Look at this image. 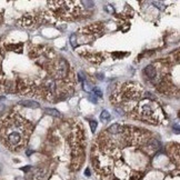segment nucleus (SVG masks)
Masks as SVG:
<instances>
[{"label": "nucleus", "mask_w": 180, "mask_h": 180, "mask_svg": "<svg viewBox=\"0 0 180 180\" xmlns=\"http://www.w3.org/2000/svg\"><path fill=\"white\" fill-rule=\"evenodd\" d=\"M34 131V125L18 112H11L0 120V139L11 151L25 148Z\"/></svg>", "instance_id": "obj_1"}, {"label": "nucleus", "mask_w": 180, "mask_h": 180, "mask_svg": "<svg viewBox=\"0 0 180 180\" xmlns=\"http://www.w3.org/2000/svg\"><path fill=\"white\" fill-rule=\"evenodd\" d=\"M142 94V88L140 85L133 82H126L119 86L110 97V101L113 104H119L120 107H116L119 113L131 112L136 107Z\"/></svg>", "instance_id": "obj_2"}, {"label": "nucleus", "mask_w": 180, "mask_h": 180, "mask_svg": "<svg viewBox=\"0 0 180 180\" xmlns=\"http://www.w3.org/2000/svg\"><path fill=\"white\" fill-rule=\"evenodd\" d=\"M131 112L132 118L150 122L154 125L162 122L166 118L162 108L160 107L159 103L154 101V97H152L150 92L147 94L146 98L138 103Z\"/></svg>", "instance_id": "obj_3"}, {"label": "nucleus", "mask_w": 180, "mask_h": 180, "mask_svg": "<svg viewBox=\"0 0 180 180\" xmlns=\"http://www.w3.org/2000/svg\"><path fill=\"white\" fill-rule=\"evenodd\" d=\"M119 154H111L108 151H104L102 149L96 146L92 149L91 159L92 166L96 170L97 175L101 180H110L113 175V170L116 168V164L118 162L117 158Z\"/></svg>", "instance_id": "obj_4"}, {"label": "nucleus", "mask_w": 180, "mask_h": 180, "mask_svg": "<svg viewBox=\"0 0 180 180\" xmlns=\"http://www.w3.org/2000/svg\"><path fill=\"white\" fill-rule=\"evenodd\" d=\"M49 7L60 19L70 20L79 15V7L76 1H51L49 2Z\"/></svg>", "instance_id": "obj_5"}, {"label": "nucleus", "mask_w": 180, "mask_h": 180, "mask_svg": "<svg viewBox=\"0 0 180 180\" xmlns=\"http://www.w3.org/2000/svg\"><path fill=\"white\" fill-rule=\"evenodd\" d=\"M84 133L81 129H77L72 133L71 141V152H72V161L71 166L73 170H78L84 160Z\"/></svg>", "instance_id": "obj_6"}, {"label": "nucleus", "mask_w": 180, "mask_h": 180, "mask_svg": "<svg viewBox=\"0 0 180 180\" xmlns=\"http://www.w3.org/2000/svg\"><path fill=\"white\" fill-rule=\"evenodd\" d=\"M144 73H145V76H146L148 79L152 80V79H154V78L157 77V69L154 68V66H152V65L147 66L146 68H145Z\"/></svg>", "instance_id": "obj_7"}, {"label": "nucleus", "mask_w": 180, "mask_h": 180, "mask_svg": "<svg viewBox=\"0 0 180 180\" xmlns=\"http://www.w3.org/2000/svg\"><path fill=\"white\" fill-rule=\"evenodd\" d=\"M122 130H123V127H122L121 125L113 123V125H111L109 128L107 129V132H108L109 135H113V136H116V135H120V133L122 132Z\"/></svg>", "instance_id": "obj_8"}, {"label": "nucleus", "mask_w": 180, "mask_h": 180, "mask_svg": "<svg viewBox=\"0 0 180 180\" xmlns=\"http://www.w3.org/2000/svg\"><path fill=\"white\" fill-rule=\"evenodd\" d=\"M34 24V18L31 15H27L21 19V26L24 27H31Z\"/></svg>", "instance_id": "obj_9"}, {"label": "nucleus", "mask_w": 180, "mask_h": 180, "mask_svg": "<svg viewBox=\"0 0 180 180\" xmlns=\"http://www.w3.org/2000/svg\"><path fill=\"white\" fill-rule=\"evenodd\" d=\"M170 156H171L172 160L176 161V164L179 166V148H178V145H176V147L173 146V148L170 151Z\"/></svg>", "instance_id": "obj_10"}, {"label": "nucleus", "mask_w": 180, "mask_h": 180, "mask_svg": "<svg viewBox=\"0 0 180 180\" xmlns=\"http://www.w3.org/2000/svg\"><path fill=\"white\" fill-rule=\"evenodd\" d=\"M20 103L25 107H29V108H38L39 107V103L32 101V100H22V101H20Z\"/></svg>", "instance_id": "obj_11"}, {"label": "nucleus", "mask_w": 180, "mask_h": 180, "mask_svg": "<svg viewBox=\"0 0 180 180\" xmlns=\"http://www.w3.org/2000/svg\"><path fill=\"white\" fill-rule=\"evenodd\" d=\"M44 111L47 112L48 115H50V116H53V117H59L60 113L56 109H52V108H46L44 109Z\"/></svg>", "instance_id": "obj_12"}, {"label": "nucleus", "mask_w": 180, "mask_h": 180, "mask_svg": "<svg viewBox=\"0 0 180 180\" xmlns=\"http://www.w3.org/2000/svg\"><path fill=\"white\" fill-rule=\"evenodd\" d=\"M109 119H110V113L107 111V110H103L101 112V115H100V120L103 122V121H108Z\"/></svg>", "instance_id": "obj_13"}, {"label": "nucleus", "mask_w": 180, "mask_h": 180, "mask_svg": "<svg viewBox=\"0 0 180 180\" xmlns=\"http://www.w3.org/2000/svg\"><path fill=\"white\" fill-rule=\"evenodd\" d=\"M70 42H71V46H72L73 48H76V46H77V36H76V34H71V37H70Z\"/></svg>", "instance_id": "obj_14"}, {"label": "nucleus", "mask_w": 180, "mask_h": 180, "mask_svg": "<svg viewBox=\"0 0 180 180\" xmlns=\"http://www.w3.org/2000/svg\"><path fill=\"white\" fill-rule=\"evenodd\" d=\"M89 123H90L91 131L94 132V131H96V129H97V121H96V120H90V121H89Z\"/></svg>", "instance_id": "obj_15"}, {"label": "nucleus", "mask_w": 180, "mask_h": 180, "mask_svg": "<svg viewBox=\"0 0 180 180\" xmlns=\"http://www.w3.org/2000/svg\"><path fill=\"white\" fill-rule=\"evenodd\" d=\"M92 91H94V94H96L97 97H102V92H101V90H100L99 88H94Z\"/></svg>", "instance_id": "obj_16"}, {"label": "nucleus", "mask_w": 180, "mask_h": 180, "mask_svg": "<svg viewBox=\"0 0 180 180\" xmlns=\"http://www.w3.org/2000/svg\"><path fill=\"white\" fill-rule=\"evenodd\" d=\"M88 99L92 103H97V101H98V99H97V97H96L94 94H89V96H88Z\"/></svg>", "instance_id": "obj_17"}, {"label": "nucleus", "mask_w": 180, "mask_h": 180, "mask_svg": "<svg viewBox=\"0 0 180 180\" xmlns=\"http://www.w3.org/2000/svg\"><path fill=\"white\" fill-rule=\"evenodd\" d=\"M152 3H154L156 7H158L160 10H164V7H163V5L161 3V2H159V1H154Z\"/></svg>", "instance_id": "obj_18"}, {"label": "nucleus", "mask_w": 180, "mask_h": 180, "mask_svg": "<svg viewBox=\"0 0 180 180\" xmlns=\"http://www.w3.org/2000/svg\"><path fill=\"white\" fill-rule=\"evenodd\" d=\"M82 3H84V5H86L87 7H89V8H90V7H94V1H82Z\"/></svg>", "instance_id": "obj_19"}, {"label": "nucleus", "mask_w": 180, "mask_h": 180, "mask_svg": "<svg viewBox=\"0 0 180 180\" xmlns=\"http://www.w3.org/2000/svg\"><path fill=\"white\" fill-rule=\"evenodd\" d=\"M85 175H86L87 177H90V170H89V168H87L86 171H85Z\"/></svg>", "instance_id": "obj_20"}, {"label": "nucleus", "mask_w": 180, "mask_h": 180, "mask_svg": "<svg viewBox=\"0 0 180 180\" xmlns=\"http://www.w3.org/2000/svg\"><path fill=\"white\" fill-rule=\"evenodd\" d=\"M106 9H107V10H108V11H109V12H113V8H111V7H110V6H107V7H106Z\"/></svg>", "instance_id": "obj_21"}, {"label": "nucleus", "mask_w": 180, "mask_h": 180, "mask_svg": "<svg viewBox=\"0 0 180 180\" xmlns=\"http://www.w3.org/2000/svg\"><path fill=\"white\" fill-rule=\"evenodd\" d=\"M0 78H1V70H0Z\"/></svg>", "instance_id": "obj_22"}, {"label": "nucleus", "mask_w": 180, "mask_h": 180, "mask_svg": "<svg viewBox=\"0 0 180 180\" xmlns=\"http://www.w3.org/2000/svg\"><path fill=\"white\" fill-rule=\"evenodd\" d=\"M0 20H1V17H0Z\"/></svg>", "instance_id": "obj_23"}]
</instances>
